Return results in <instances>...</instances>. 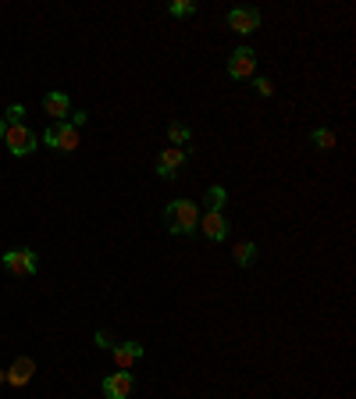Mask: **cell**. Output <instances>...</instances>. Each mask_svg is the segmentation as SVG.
Masks as SVG:
<instances>
[{
	"mask_svg": "<svg viewBox=\"0 0 356 399\" xmlns=\"http://www.w3.org/2000/svg\"><path fill=\"white\" fill-rule=\"evenodd\" d=\"M310 139H313V146H317V150H335V143H339L331 129H317Z\"/></svg>",
	"mask_w": 356,
	"mask_h": 399,
	"instance_id": "obj_14",
	"label": "cell"
},
{
	"mask_svg": "<svg viewBox=\"0 0 356 399\" xmlns=\"http://www.w3.org/2000/svg\"><path fill=\"white\" fill-rule=\"evenodd\" d=\"M253 86H257V93H260V96H271V90H275V86H271V82H267V79H257V82H253Z\"/></svg>",
	"mask_w": 356,
	"mask_h": 399,
	"instance_id": "obj_19",
	"label": "cell"
},
{
	"mask_svg": "<svg viewBox=\"0 0 356 399\" xmlns=\"http://www.w3.org/2000/svg\"><path fill=\"white\" fill-rule=\"evenodd\" d=\"M132 374L129 371H114V374H107L103 378V396L107 399H129L132 396Z\"/></svg>",
	"mask_w": 356,
	"mask_h": 399,
	"instance_id": "obj_8",
	"label": "cell"
},
{
	"mask_svg": "<svg viewBox=\"0 0 356 399\" xmlns=\"http://www.w3.org/2000/svg\"><path fill=\"white\" fill-rule=\"evenodd\" d=\"M0 382H8V371H0Z\"/></svg>",
	"mask_w": 356,
	"mask_h": 399,
	"instance_id": "obj_23",
	"label": "cell"
},
{
	"mask_svg": "<svg viewBox=\"0 0 356 399\" xmlns=\"http://www.w3.org/2000/svg\"><path fill=\"white\" fill-rule=\"evenodd\" d=\"M164 225H167V232H171V236L193 232V228L200 225L196 203H189V200H171V203H167V211H164Z\"/></svg>",
	"mask_w": 356,
	"mask_h": 399,
	"instance_id": "obj_1",
	"label": "cell"
},
{
	"mask_svg": "<svg viewBox=\"0 0 356 399\" xmlns=\"http://www.w3.org/2000/svg\"><path fill=\"white\" fill-rule=\"evenodd\" d=\"M193 11H196V4H193V0H175V4H171V14H178V18L193 14Z\"/></svg>",
	"mask_w": 356,
	"mask_h": 399,
	"instance_id": "obj_17",
	"label": "cell"
},
{
	"mask_svg": "<svg viewBox=\"0 0 356 399\" xmlns=\"http://www.w3.org/2000/svg\"><path fill=\"white\" fill-rule=\"evenodd\" d=\"M22 114H25L22 103H11V108H8V125H18V121H22Z\"/></svg>",
	"mask_w": 356,
	"mask_h": 399,
	"instance_id": "obj_18",
	"label": "cell"
},
{
	"mask_svg": "<svg viewBox=\"0 0 356 399\" xmlns=\"http://www.w3.org/2000/svg\"><path fill=\"white\" fill-rule=\"evenodd\" d=\"M235 260L242 264V267H249L257 260V246L253 243H235Z\"/></svg>",
	"mask_w": 356,
	"mask_h": 399,
	"instance_id": "obj_13",
	"label": "cell"
},
{
	"mask_svg": "<svg viewBox=\"0 0 356 399\" xmlns=\"http://www.w3.org/2000/svg\"><path fill=\"white\" fill-rule=\"evenodd\" d=\"M43 111H47L54 121H65V118L72 114V100H68V93H47V96H43Z\"/></svg>",
	"mask_w": 356,
	"mask_h": 399,
	"instance_id": "obj_10",
	"label": "cell"
},
{
	"mask_svg": "<svg viewBox=\"0 0 356 399\" xmlns=\"http://www.w3.org/2000/svg\"><path fill=\"white\" fill-rule=\"evenodd\" d=\"M167 139H171L175 146H182V143H189V129H185L182 121H171V129H167Z\"/></svg>",
	"mask_w": 356,
	"mask_h": 399,
	"instance_id": "obj_16",
	"label": "cell"
},
{
	"mask_svg": "<svg viewBox=\"0 0 356 399\" xmlns=\"http://www.w3.org/2000/svg\"><path fill=\"white\" fill-rule=\"evenodd\" d=\"M32 374H36L32 356H18V360L8 367V385H11V389H22V385L32 382Z\"/></svg>",
	"mask_w": 356,
	"mask_h": 399,
	"instance_id": "obj_9",
	"label": "cell"
},
{
	"mask_svg": "<svg viewBox=\"0 0 356 399\" xmlns=\"http://www.w3.org/2000/svg\"><path fill=\"white\" fill-rule=\"evenodd\" d=\"M4 139H8V150H11L14 157H29L36 146H39V136H36L32 129H25L22 121H18V125H8Z\"/></svg>",
	"mask_w": 356,
	"mask_h": 399,
	"instance_id": "obj_3",
	"label": "cell"
},
{
	"mask_svg": "<svg viewBox=\"0 0 356 399\" xmlns=\"http://www.w3.org/2000/svg\"><path fill=\"white\" fill-rule=\"evenodd\" d=\"M228 29L239 32V36H249V32L260 29V14L253 8H232L228 11Z\"/></svg>",
	"mask_w": 356,
	"mask_h": 399,
	"instance_id": "obj_6",
	"label": "cell"
},
{
	"mask_svg": "<svg viewBox=\"0 0 356 399\" xmlns=\"http://www.w3.org/2000/svg\"><path fill=\"white\" fill-rule=\"evenodd\" d=\"M224 200H228V193H224L221 185H211V189H207V203H211V211H221Z\"/></svg>",
	"mask_w": 356,
	"mask_h": 399,
	"instance_id": "obj_15",
	"label": "cell"
},
{
	"mask_svg": "<svg viewBox=\"0 0 356 399\" xmlns=\"http://www.w3.org/2000/svg\"><path fill=\"white\" fill-rule=\"evenodd\" d=\"M114 349V364H118V371H129L139 356H143V346L139 342H121V346H111Z\"/></svg>",
	"mask_w": 356,
	"mask_h": 399,
	"instance_id": "obj_12",
	"label": "cell"
},
{
	"mask_svg": "<svg viewBox=\"0 0 356 399\" xmlns=\"http://www.w3.org/2000/svg\"><path fill=\"white\" fill-rule=\"evenodd\" d=\"M253 72H257V54L249 47H239L232 57H228V75L232 79H249Z\"/></svg>",
	"mask_w": 356,
	"mask_h": 399,
	"instance_id": "obj_7",
	"label": "cell"
},
{
	"mask_svg": "<svg viewBox=\"0 0 356 399\" xmlns=\"http://www.w3.org/2000/svg\"><path fill=\"white\" fill-rule=\"evenodd\" d=\"M43 143L50 146V150H61V154H72L78 150V129L68 121H54L50 129L43 132Z\"/></svg>",
	"mask_w": 356,
	"mask_h": 399,
	"instance_id": "obj_2",
	"label": "cell"
},
{
	"mask_svg": "<svg viewBox=\"0 0 356 399\" xmlns=\"http://www.w3.org/2000/svg\"><path fill=\"white\" fill-rule=\"evenodd\" d=\"M4 132H8V121H4V118H0V139H4Z\"/></svg>",
	"mask_w": 356,
	"mask_h": 399,
	"instance_id": "obj_22",
	"label": "cell"
},
{
	"mask_svg": "<svg viewBox=\"0 0 356 399\" xmlns=\"http://www.w3.org/2000/svg\"><path fill=\"white\" fill-rule=\"evenodd\" d=\"M68 118H72L68 125H75V129H78V125H86V111H72Z\"/></svg>",
	"mask_w": 356,
	"mask_h": 399,
	"instance_id": "obj_21",
	"label": "cell"
},
{
	"mask_svg": "<svg viewBox=\"0 0 356 399\" xmlns=\"http://www.w3.org/2000/svg\"><path fill=\"white\" fill-rule=\"evenodd\" d=\"M96 346H100V349H111L114 342H111V335H107V331H96Z\"/></svg>",
	"mask_w": 356,
	"mask_h": 399,
	"instance_id": "obj_20",
	"label": "cell"
},
{
	"mask_svg": "<svg viewBox=\"0 0 356 399\" xmlns=\"http://www.w3.org/2000/svg\"><path fill=\"white\" fill-rule=\"evenodd\" d=\"M200 228H203V236L214 239V243H221V239L228 236V225H224L221 211H207V214L200 218Z\"/></svg>",
	"mask_w": 356,
	"mask_h": 399,
	"instance_id": "obj_11",
	"label": "cell"
},
{
	"mask_svg": "<svg viewBox=\"0 0 356 399\" xmlns=\"http://www.w3.org/2000/svg\"><path fill=\"white\" fill-rule=\"evenodd\" d=\"M185 161H189L185 146H167V150H160V157H157V175L160 178H175Z\"/></svg>",
	"mask_w": 356,
	"mask_h": 399,
	"instance_id": "obj_5",
	"label": "cell"
},
{
	"mask_svg": "<svg viewBox=\"0 0 356 399\" xmlns=\"http://www.w3.org/2000/svg\"><path fill=\"white\" fill-rule=\"evenodd\" d=\"M0 260H4V267L11 271V275H18V278H32L36 271H39L32 249H8V254L0 257Z\"/></svg>",
	"mask_w": 356,
	"mask_h": 399,
	"instance_id": "obj_4",
	"label": "cell"
}]
</instances>
